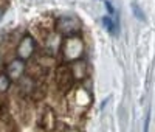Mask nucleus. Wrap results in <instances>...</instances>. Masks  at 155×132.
<instances>
[{
  "label": "nucleus",
  "instance_id": "nucleus-1",
  "mask_svg": "<svg viewBox=\"0 0 155 132\" xmlns=\"http://www.w3.org/2000/svg\"><path fill=\"white\" fill-rule=\"evenodd\" d=\"M62 55H64V61L67 64L74 62V61H79L82 53H84V44H82V39L79 36H70L65 37V41L62 44Z\"/></svg>",
  "mask_w": 155,
  "mask_h": 132
},
{
  "label": "nucleus",
  "instance_id": "nucleus-2",
  "mask_svg": "<svg viewBox=\"0 0 155 132\" xmlns=\"http://www.w3.org/2000/svg\"><path fill=\"white\" fill-rule=\"evenodd\" d=\"M56 31L64 36V37H70V36H78L81 31V22L76 16H61L56 19Z\"/></svg>",
  "mask_w": 155,
  "mask_h": 132
},
{
  "label": "nucleus",
  "instance_id": "nucleus-3",
  "mask_svg": "<svg viewBox=\"0 0 155 132\" xmlns=\"http://www.w3.org/2000/svg\"><path fill=\"white\" fill-rule=\"evenodd\" d=\"M54 81H56V86L59 87V90L62 92H67L68 89H71L73 83L76 81L73 73H71V69L68 65H61L56 70V76H54Z\"/></svg>",
  "mask_w": 155,
  "mask_h": 132
},
{
  "label": "nucleus",
  "instance_id": "nucleus-4",
  "mask_svg": "<svg viewBox=\"0 0 155 132\" xmlns=\"http://www.w3.org/2000/svg\"><path fill=\"white\" fill-rule=\"evenodd\" d=\"M34 51H36V41H34L31 36H23L20 39L19 45H17V50H16L17 58L27 62L34 55Z\"/></svg>",
  "mask_w": 155,
  "mask_h": 132
},
{
  "label": "nucleus",
  "instance_id": "nucleus-5",
  "mask_svg": "<svg viewBox=\"0 0 155 132\" xmlns=\"http://www.w3.org/2000/svg\"><path fill=\"white\" fill-rule=\"evenodd\" d=\"M25 70H27V65H25V61L22 59H14L11 61L6 65V75L11 78V81H19V79L23 76Z\"/></svg>",
  "mask_w": 155,
  "mask_h": 132
},
{
  "label": "nucleus",
  "instance_id": "nucleus-6",
  "mask_svg": "<svg viewBox=\"0 0 155 132\" xmlns=\"http://www.w3.org/2000/svg\"><path fill=\"white\" fill-rule=\"evenodd\" d=\"M54 124H56L54 112L51 110L50 107H45V110H44V113L41 117V127L44 130H47V132H51V130H53V127H54Z\"/></svg>",
  "mask_w": 155,
  "mask_h": 132
},
{
  "label": "nucleus",
  "instance_id": "nucleus-7",
  "mask_svg": "<svg viewBox=\"0 0 155 132\" xmlns=\"http://www.w3.org/2000/svg\"><path fill=\"white\" fill-rule=\"evenodd\" d=\"M102 25H104V28H106L112 36H116V34L120 33L118 20H113L110 16H104V17H102Z\"/></svg>",
  "mask_w": 155,
  "mask_h": 132
},
{
  "label": "nucleus",
  "instance_id": "nucleus-8",
  "mask_svg": "<svg viewBox=\"0 0 155 132\" xmlns=\"http://www.w3.org/2000/svg\"><path fill=\"white\" fill-rule=\"evenodd\" d=\"M30 96H31V98H33L34 101H41V100H44V96H45V86L36 84Z\"/></svg>",
  "mask_w": 155,
  "mask_h": 132
},
{
  "label": "nucleus",
  "instance_id": "nucleus-9",
  "mask_svg": "<svg viewBox=\"0 0 155 132\" xmlns=\"http://www.w3.org/2000/svg\"><path fill=\"white\" fill-rule=\"evenodd\" d=\"M11 78L6 73H0V93H5L11 87Z\"/></svg>",
  "mask_w": 155,
  "mask_h": 132
},
{
  "label": "nucleus",
  "instance_id": "nucleus-10",
  "mask_svg": "<svg viewBox=\"0 0 155 132\" xmlns=\"http://www.w3.org/2000/svg\"><path fill=\"white\" fill-rule=\"evenodd\" d=\"M132 9H134V16H135L138 20H146V16H144L143 9H141L137 3H132Z\"/></svg>",
  "mask_w": 155,
  "mask_h": 132
},
{
  "label": "nucleus",
  "instance_id": "nucleus-11",
  "mask_svg": "<svg viewBox=\"0 0 155 132\" xmlns=\"http://www.w3.org/2000/svg\"><path fill=\"white\" fill-rule=\"evenodd\" d=\"M104 5H106V8H107V12H109V16H115L116 14V11H115V8H113V5L109 2V0H104Z\"/></svg>",
  "mask_w": 155,
  "mask_h": 132
},
{
  "label": "nucleus",
  "instance_id": "nucleus-12",
  "mask_svg": "<svg viewBox=\"0 0 155 132\" xmlns=\"http://www.w3.org/2000/svg\"><path fill=\"white\" fill-rule=\"evenodd\" d=\"M149 123H150V112L146 115V121H144V132H149Z\"/></svg>",
  "mask_w": 155,
  "mask_h": 132
},
{
  "label": "nucleus",
  "instance_id": "nucleus-13",
  "mask_svg": "<svg viewBox=\"0 0 155 132\" xmlns=\"http://www.w3.org/2000/svg\"><path fill=\"white\" fill-rule=\"evenodd\" d=\"M67 132H81V130H76V129H71V130H67Z\"/></svg>",
  "mask_w": 155,
  "mask_h": 132
},
{
  "label": "nucleus",
  "instance_id": "nucleus-14",
  "mask_svg": "<svg viewBox=\"0 0 155 132\" xmlns=\"http://www.w3.org/2000/svg\"><path fill=\"white\" fill-rule=\"evenodd\" d=\"M2 16H3V11H2V9H0V19H2Z\"/></svg>",
  "mask_w": 155,
  "mask_h": 132
}]
</instances>
